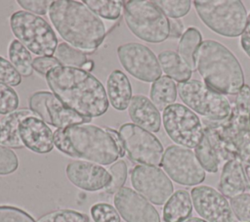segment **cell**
<instances>
[{
  "instance_id": "obj_48",
  "label": "cell",
  "mask_w": 250,
  "mask_h": 222,
  "mask_svg": "<svg viewBox=\"0 0 250 222\" xmlns=\"http://www.w3.org/2000/svg\"><path fill=\"white\" fill-rule=\"evenodd\" d=\"M249 120H250V103H249Z\"/></svg>"
},
{
  "instance_id": "obj_20",
  "label": "cell",
  "mask_w": 250,
  "mask_h": 222,
  "mask_svg": "<svg viewBox=\"0 0 250 222\" xmlns=\"http://www.w3.org/2000/svg\"><path fill=\"white\" fill-rule=\"evenodd\" d=\"M128 114L134 124L148 132H158L161 126V116L159 111L152 102L144 95L132 97Z\"/></svg>"
},
{
  "instance_id": "obj_47",
  "label": "cell",
  "mask_w": 250,
  "mask_h": 222,
  "mask_svg": "<svg viewBox=\"0 0 250 222\" xmlns=\"http://www.w3.org/2000/svg\"><path fill=\"white\" fill-rule=\"evenodd\" d=\"M245 173H246V176H247L248 182H249V184H250V167H249V168H246V169H245Z\"/></svg>"
},
{
  "instance_id": "obj_26",
  "label": "cell",
  "mask_w": 250,
  "mask_h": 222,
  "mask_svg": "<svg viewBox=\"0 0 250 222\" xmlns=\"http://www.w3.org/2000/svg\"><path fill=\"white\" fill-rule=\"evenodd\" d=\"M177 93V86L173 79L164 75L160 76L151 84L149 97L156 109L163 111L167 107L175 103Z\"/></svg>"
},
{
  "instance_id": "obj_25",
  "label": "cell",
  "mask_w": 250,
  "mask_h": 222,
  "mask_svg": "<svg viewBox=\"0 0 250 222\" xmlns=\"http://www.w3.org/2000/svg\"><path fill=\"white\" fill-rule=\"evenodd\" d=\"M158 62L161 69L168 77L176 81H188L191 77V68L181 59L177 52L166 50L161 52L158 57Z\"/></svg>"
},
{
  "instance_id": "obj_39",
  "label": "cell",
  "mask_w": 250,
  "mask_h": 222,
  "mask_svg": "<svg viewBox=\"0 0 250 222\" xmlns=\"http://www.w3.org/2000/svg\"><path fill=\"white\" fill-rule=\"evenodd\" d=\"M0 82L9 86H18L21 82V75L14 66L3 57H0Z\"/></svg>"
},
{
  "instance_id": "obj_22",
  "label": "cell",
  "mask_w": 250,
  "mask_h": 222,
  "mask_svg": "<svg viewBox=\"0 0 250 222\" xmlns=\"http://www.w3.org/2000/svg\"><path fill=\"white\" fill-rule=\"evenodd\" d=\"M106 95L108 102L117 111L128 109L132 99V87L128 77L121 70H113L107 77Z\"/></svg>"
},
{
  "instance_id": "obj_6",
  "label": "cell",
  "mask_w": 250,
  "mask_h": 222,
  "mask_svg": "<svg viewBox=\"0 0 250 222\" xmlns=\"http://www.w3.org/2000/svg\"><path fill=\"white\" fill-rule=\"evenodd\" d=\"M123 14L127 26L141 40L160 43L169 38V20L153 1H125Z\"/></svg>"
},
{
  "instance_id": "obj_15",
  "label": "cell",
  "mask_w": 250,
  "mask_h": 222,
  "mask_svg": "<svg viewBox=\"0 0 250 222\" xmlns=\"http://www.w3.org/2000/svg\"><path fill=\"white\" fill-rule=\"evenodd\" d=\"M133 188L149 202L162 205L173 195L172 181L157 166L137 165L131 171Z\"/></svg>"
},
{
  "instance_id": "obj_16",
  "label": "cell",
  "mask_w": 250,
  "mask_h": 222,
  "mask_svg": "<svg viewBox=\"0 0 250 222\" xmlns=\"http://www.w3.org/2000/svg\"><path fill=\"white\" fill-rule=\"evenodd\" d=\"M190 197L195 211L207 222H235L230 203L219 191L210 186H195Z\"/></svg>"
},
{
  "instance_id": "obj_45",
  "label": "cell",
  "mask_w": 250,
  "mask_h": 222,
  "mask_svg": "<svg viewBox=\"0 0 250 222\" xmlns=\"http://www.w3.org/2000/svg\"><path fill=\"white\" fill-rule=\"evenodd\" d=\"M183 222H207V221H205L204 219L199 218V217H189Z\"/></svg>"
},
{
  "instance_id": "obj_42",
  "label": "cell",
  "mask_w": 250,
  "mask_h": 222,
  "mask_svg": "<svg viewBox=\"0 0 250 222\" xmlns=\"http://www.w3.org/2000/svg\"><path fill=\"white\" fill-rule=\"evenodd\" d=\"M62 66L60 62L53 56H44L37 57L32 61V67L37 73L41 75H45L54 67Z\"/></svg>"
},
{
  "instance_id": "obj_13",
  "label": "cell",
  "mask_w": 250,
  "mask_h": 222,
  "mask_svg": "<svg viewBox=\"0 0 250 222\" xmlns=\"http://www.w3.org/2000/svg\"><path fill=\"white\" fill-rule=\"evenodd\" d=\"M117 56L124 69L141 81L154 82L162 74L158 59L146 45L136 42L122 44L117 48Z\"/></svg>"
},
{
  "instance_id": "obj_35",
  "label": "cell",
  "mask_w": 250,
  "mask_h": 222,
  "mask_svg": "<svg viewBox=\"0 0 250 222\" xmlns=\"http://www.w3.org/2000/svg\"><path fill=\"white\" fill-rule=\"evenodd\" d=\"M19 96L9 85L0 82V114H9L18 110Z\"/></svg>"
},
{
  "instance_id": "obj_19",
  "label": "cell",
  "mask_w": 250,
  "mask_h": 222,
  "mask_svg": "<svg viewBox=\"0 0 250 222\" xmlns=\"http://www.w3.org/2000/svg\"><path fill=\"white\" fill-rule=\"evenodd\" d=\"M19 133L24 147L37 154L50 153L54 144V133L38 116L32 115L21 120Z\"/></svg>"
},
{
  "instance_id": "obj_37",
  "label": "cell",
  "mask_w": 250,
  "mask_h": 222,
  "mask_svg": "<svg viewBox=\"0 0 250 222\" xmlns=\"http://www.w3.org/2000/svg\"><path fill=\"white\" fill-rule=\"evenodd\" d=\"M235 217L241 222H250V194H242L230 200Z\"/></svg>"
},
{
  "instance_id": "obj_1",
  "label": "cell",
  "mask_w": 250,
  "mask_h": 222,
  "mask_svg": "<svg viewBox=\"0 0 250 222\" xmlns=\"http://www.w3.org/2000/svg\"><path fill=\"white\" fill-rule=\"evenodd\" d=\"M46 81L58 99L79 115L101 116L108 109L106 91L102 82L79 67L59 66L46 74Z\"/></svg>"
},
{
  "instance_id": "obj_8",
  "label": "cell",
  "mask_w": 250,
  "mask_h": 222,
  "mask_svg": "<svg viewBox=\"0 0 250 222\" xmlns=\"http://www.w3.org/2000/svg\"><path fill=\"white\" fill-rule=\"evenodd\" d=\"M10 26L14 35L28 51L39 57L55 54L58 38L43 18L26 11H17L10 18Z\"/></svg>"
},
{
  "instance_id": "obj_2",
  "label": "cell",
  "mask_w": 250,
  "mask_h": 222,
  "mask_svg": "<svg viewBox=\"0 0 250 222\" xmlns=\"http://www.w3.org/2000/svg\"><path fill=\"white\" fill-rule=\"evenodd\" d=\"M250 87L244 85L236 95L230 115L223 121L207 120L204 133L220 161L237 158L244 170L250 167Z\"/></svg>"
},
{
  "instance_id": "obj_34",
  "label": "cell",
  "mask_w": 250,
  "mask_h": 222,
  "mask_svg": "<svg viewBox=\"0 0 250 222\" xmlns=\"http://www.w3.org/2000/svg\"><path fill=\"white\" fill-rule=\"evenodd\" d=\"M108 172L111 176V181L105 187L104 191L108 194H113V193H116L119 189H121L126 182L127 173H128L127 164L122 159L117 160L110 165Z\"/></svg>"
},
{
  "instance_id": "obj_29",
  "label": "cell",
  "mask_w": 250,
  "mask_h": 222,
  "mask_svg": "<svg viewBox=\"0 0 250 222\" xmlns=\"http://www.w3.org/2000/svg\"><path fill=\"white\" fill-rule=\"evenodd\" d=\"M194 154L204 170L210 173L218 171L221 161L205 133H203L202 139L194 148Z\"/></svg>"
},
{
  "instance_id": "obj_43",
  "label": "cell",
  "mask_w": 250,
  "mask_h": 222,
  "mask_svg": "<svg viewBox=\"0 0 250 222\" xmlns=\"http://www.w3.org/2000/svg\"><path fill=\"white\" fill-rule=\"evenodd\" d=\"M240 46L245 54L250 58V14L247 17L245 27L240 35Z\"/></svg>"
},
{
  "instance_id": "obj_44",
  "label": "cell",
  "mask_w": 250,
  "mask_h": 222,
  "mask_svg": "<svg viewBox=\"0 0 250 222\" xmlns=\"http://www.w3.org/2000/svg\"><path fill=\"white\" fill-rule=\"evenodd\" d=\"M169 24H170V33H169V38H181L184 34V22L180 19H171L169 20Z\"/></svg>"
},
{
  "instance_id": "obj_18",
  "label": "cell",
  "mask_w": 250,
  "mask_h": 222,
  "mask_svg": "<svg viewBox=\"0 0 250 222\" xmlns=\"http://www.w3.org/2000/svg\"><path fill=\"white\" fill-rule=\"evenodd\" d=\"M65 173L74 186L88 192L105 189L111 181V176L105 168L90 161H71L67 164Z\"/></svg>"
},
{
  "instance_id": "obj_28",
  "label": "cell",
  "mask_w": 250,
  "mask_h": 222,
  "mask_svg": "<svg viewBox=\"0 0 250 222\" xmlns=\"http://www.w3.org/2000/svg\"><path fill=\"white\" fill-rule=\"evenodd\" d=\"M8 57L10 63L21 76H30L33 72L31 55L29 51L19 41L13 40L8 47Z\"/></svg>"
},
{
  "instance_id": "obj_7",
  "label": "cell",
  "mask_w": 250,
  "mask_h": 222,
  "mask_svg": "<svg viewBox=\"0 0 250 222\" xmlns=\"http://www.w3.org/2000/svg\"><path fill=\"white\" fill-rule=\"evenodd\" d=\"M200 20L214 32L226 37L241 35L247 21V11L239 0L193 1Z\"/></svg>"
},
{
  "instance_id": "obj_10",
  "label": "cell",
  "mask_w": 250,
  "mask_h": 222,
  "mask_svg": "<svg viewBox=\"0 0 250 222\" xmlns=\"http://www.w3.org/2000/svg\"><path fill=\"white\" fill-rule=\"evenodd\" d=\"M162 122L167 135L179 146L195 148L203 137L201 120L185 105L173 104L167 107L162 113Z\"/></svg>"
},
{
  "instance_id": "obj_4",
  "label": "cell",
  "mask_w": 250,
  "mask_h": 222,
  "mask_svg": "<svg viewBox=\"0 0 250 222\" xmlns=\"http://www.w3.org/2000/svg\"><path fill=\"white\" fill-rule=\"evenodd\" d=\"M48 13L61 37L81 52H94L105 37L103 21L83 2L55 0Z\"/></svg>"
},
{
  "instance_id": "obj_36",
  "label": "cell",
  "mask_w": 250,
  "mask_h": 222,
  "mask_svg": "<svg viewBox=\"0 0 250 222\" xmlns=\"http://www.w3.org/2000/svg\"><path fill=\"white\" fill-rule=\"evenodd\" d=\"M94 222H120V215L115 207L108 203L99 202L91 207Z\"/></svg>"
},
{
  "instance_id": "obj_11",
  "label": "cell",
  "mask_w": 250,
  "mask_h": 222,
  "mask_svg": "<svg viewBox=\"0 0 250 222\" xmlns=\"http://www.w3.org/2000/svg\"><path fill=\"white\" fill-rule=\"evenodd\" d=\"M118 134L128 157L142 165L158 166L164 154L161 142L150 132L134 123L120 126Z\"/></svg>"
},
{
  "instance_id": "obj_9",
  "label": "cell",
  "mask_w": 250,
  "mask_h": 222,
  "mask_svg": "<svg viewBox=\"0 0 250 222\" xmlns=\"http://www.w3.org/2000/svg\"><path fill=\"white\" fill-rule=\"evenodd\" d=\"M183 103L195 113L210 121H223L231 112L228 98L197 79H189L177 85Z\"/></svg>"
},
{
  "instance_id": "obj_27",
  "label": "cell",
  "mask_w": 250,
  "mask_h": 222,
  "mask_svg": "<svg viewBox=\"0 0 250 222\" xmlns=\"http://www.w3.org/2000/svg\"><path fill=\"white\" fill-rule=\"evenodd\" d=\"M202 42V35L195 27H188L180 38L178 45V54L181 59L191 68L195 70V53Z\"/></svg>"
},
{
  "instance_id": "obj_12",
  "label": "cell",
  "mask_w": 250,
  "mask_h": 222,
  "mask_svg": "<svg viewBox=\"0 0 250 222\" xmlns=\"http://www.w3.org/2000/svg\"><path fill=\"white\" fill-rule=\"evenodd\" d=\"M161 166L176 183L184 186H195L205 180V170L195 154L182 146H169L162 157Z\"/></svg>"
},
{
  "instance_id": "obj_17",
  "label": "cell",
  "mask_w": 250,
  "mask_h": 222,
  "mask_svg": "<svg viewBox=\"0 0 250 222\" xmlns=\"http://www.w3.org/2000/svg\"><path fill=\"white\" fill-rule=\"evenodd\" d=\"M113 202L119 215L126 222H160L155 207L131 188L119 189L114 195Z\"/></svg>"
},
{
  "instance_id": "obj_14",
  "label": "cell",
  "mask_w": 250,
  "mask_h": 222,
  "mask_svg": "<svg viewBox=\"0 0 250 222\" xmlns=\"http://www.w3.org/2000/svg\"><path fill=\"white\" fill-rule=\"evenodd\" d=\"M29 110L45 123L58 129L83 124L91 118H86L62 104L58 97L48 91H38L29 98Z\"/></svg>"
},
{
  "instance_id": "obj_30",
  "label": "cell",
  "mask_w": 250,
  "mask_h": 222,
  "mask_svg": "<svg viewBox=\"0 0 250 222\" xmlns=\"http://www.w3.org/2000/svg\"><path fill=\"white\" fill-rule=\"evenodd\" d=\"M98 17L115 21L121 16L124 1L120 0H83L82 1Z\"/></svg>"
},
{
  "instance_id": "obj_32",
  "label": "cell",
  "mask_w": 250,
  "mask_h": 222,
  "mask_svg": "<svg viewBox=\"0 0 250 222\" xmlns=\"http://www.w3.org/2000/svg\"><path fill=\"white\" fill-rule=\"evenodd\" d=\"M166 17L171 19H180L186 16L191 7L189 0H157L153 1Z\"/></svg>"
},
{
  "instance_id": "obj_46",
  "label": "cell",
  "mask_w": 250,
  "mask_h": 222,
  "mask_svg": "<svg viewBox=\"0 0 250 222\" xmlns=\"http://www.w3.org/2000/svg\"><path fill=\"white\" fill-rule=\"evenodd\" d=\"M93 66H94L93 62L88 60V62L83 66V67H82V68H83L84 70H87V71H88V70H90V69H92V68H93Z\"/></svg>"
},
{
  "instance_id": "obj_24",
  "label": "cell",
  "mask_w": 250,
  "mask_h": 222,
  "mask_svg": "<svg viewBox=\"0 0 250 222\" xmlns=\"http://www.w3.org/2000/svg\"><path fill=\"white\" fill-rule=\"evenodd\" d=\"M192 200L186 190H178L169 198L163 207L164 222H183L192 212Z\"/></svg>"
},
{
  "instance_id": "obj_33",
  "label": "cell",
  "mask_w": 250,
  "mask_h": 222,
  "mask_svg": "<svg viewBox=\"0 0 250 222\" xmlns=\"http://www.w3.org/2000/svg\"><path fill=\"white\" fill-rule=\"evenodd\" d=\"M89 217L71 209H58L41 216L36 222H88Z\"/></svg>"
},
{
  "instance_id": "obj_3",
  "label": "cell",
  "mask_w": 250,
  "mask_h": 222,
  "mask_svg": "<svg viewBox=\"0 0 250 222\" xmlns=\"http://www.w3.org/2000/svg\"><path fill=\"white\" fill-rule=\"evenodd\" d=\"M54 144L64 155L108 165L125 154L118 132L92 124H78L54 132Z\"/></svg>"
},
{
  "instance_id": "obj_40",
  "label": "cell",
  "mask_w": 250,
  "mask_h": 222,
  "mask_svg": "<svg viewBox=\"0 0 250 222\" xmlns=\"http://www.w3.org/2000/svg\"><path fill=\"white\" fill-rule=\"evenodd\" d=\"M19 166L17 155L9 148L0 146V175H9Z\"/></svg>"
},
{
  "instance_id": "obj_41",
  "label": "cell",
  "mask_w": 250,
  "mask_h": 222,
  "mask_svg": "<svg viewBox=\"0 0 250 222\" xmlns=\"http://www.w3.org/2000/svg\"><path fill=\"white\" fill-rule=\"evenodd\" d=\"M18 4L26 12L35 15H45L49 12V8L53 1L49 0H18Z\"/></svg>"
},
{
  "instance_id": "obj_38",
  "label": "cell",
  "mask_w": 250,
  "mask_h": 222,
  "mask_svg": "<svg viewBox=\"0 0 250 222\" xmlns=\"http://www.w3.org/2000/svg\"><path fill=\"white\" fill-rule=\"evenodd\" d=\"M0 222H35V220L21 208L0 205Z\"/></svg>"
},
{
  "instance_id": "obj_5",
  "label": "cell",
  "mask_w": 250,
  "mask_h": 222,
  "mask_svg": "<svg viewBox=\"0 0 250 222\" xmlns=\"http://www.w3.org/2000/svg\"><path fill=\"white\" fill-rule=\"evenodd\" d=\"M195 67L203 82L223 95H237L244 84V73L237 58L222 43L207 39L195 53Z\"/></svg>"
},
{
  "instance_id": "obj_21",
  "label": "cell",
  "mask_w": 250,
  "mask_h": 222,
  "mask_svg": "<svg viewBox=\"0 0 250 222\" xmlns=\"http://www.w3.org/2000/svg\"><path fill=\"white\" fill-rule=\"evenodd\" d=\"M247 185L248 179L241 161L233 158L225 162L218 185L219 192L231 200L244 194Z\"/></svg>"
},
{
  "instance_id": "obj_31",
  "label": "cell",
  "mask_w": 250,
  "mask_h": 222,
  "mask_svg": "<svg viewBox=\"0 0 250 222\" xmlns=\"http://www.w3.org/2000/svg\"><path fill=\"white\" fill-rule=\"evenodd\" d=\"M54 55V57L60 62V64L65 67L81 68L88 62L87 57L83 52L73 48L72 46L64 42H62L58 45Z\"/></svg>"
},
{
  "instance_id": "obj_23",
  "label": "cell",
  "mask_w": 250,
  "mask_h": 222,
  "mask_svg": "<svg viewBox=\"0 0 250 222\" xmlns=\"http://www.w3.org/2000/svg\"><path fill=\"white\" fill-rule=\"evenodd\" d=\"M35 113L28 109H20L2 118L0 122V146L12 149L24 147L19 133V126L22 119Z\"/></svg>"
}]
</instances>
